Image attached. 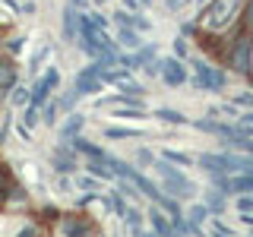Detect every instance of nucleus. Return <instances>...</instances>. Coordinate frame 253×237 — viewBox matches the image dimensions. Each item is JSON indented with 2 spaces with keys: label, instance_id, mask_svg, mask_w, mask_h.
Returning a JSON list of instances; mask_svg holds the SVG:
<instances>
[{
  "label": "nucleus",
  "instance_id": "f257e3e1",
  "mask_svg": "<svg viewBox=\"0 0 253 237\" xmlns=\"http://www.w3.org/2000/svg\"><path fill=\"white\" fill-rule=\"evenodd\" d=\"M155 174H158V180H162V190L168 196H174V199H190V196L196 193V184L184 171L174 168V161H168V158H158L155 161Z\"/></svg>",
  "mask_w": 253,
  "mask_h": 237
},
{
  "label": "nucleus",
  "instance_id": "f03ea898",
  "mask_svg": "<svg viewBox=\"0 0 253 237\" xmlns=\"http://www.w3.org/2000/svg\"><path fill=\"white\" fill-rule=\"evenodd\" d=\"M244 6H247V0H212L209 10L203 13L206 29H212V32L228 29L231 22H237L244 16Z\"/></svg>",
  "mask_w": 253,
  "mask_h": 237
},
{
  "label": "nucleus",
  "instance_id": "7ed1b4c3",
  "mask_svg": "<svg viewBox=\"0 0 253 237\" xmlns=\"http://www.w3.org/2000/svg\"><path fill=\"white\" fill-rule=\"evenodd\" d=\"M193 85L200 92H221L225 89V73H221L218 67H212V63H206L203 57L193 60Z\"/></svg>",
  "mask_w": 253,
  "mask_h": 237
},
{
  "label": "nucleus",
  "instance_id": "20e7f679",
  "mask_svg": "<svg viewBox=\"0 0 253 237\" xmlns=\"http://www.w3.org/2000/svg\"><path fill=\"white\" fill-rule=\"evenodd\" d=\"M250 54H253V35L250 32H244V35H237L231 47H228V63H231L234 73H250Z\"/></svg>",
  "mask_w": 253,
  "mask_h": 237
},
{
  "label": "nucleus",
  "instance_id": "39448f33",
  "mask_svg": "<svg viewBox=\"0 0 253 237\" xmlns=\"http://www.w3.org/2000/svg\"><path fill=\"white\" fill-rule=\"evenodd\" d=\"M57 82H60V70H57V67H47V73L35 79V85H32V98H29V101H32L35 108H44L47 101H51V92L57 89Z\"/></svg>",
  "mask_w": 253,
  "mask_h": 237
},
{
  "label": "nucleus",
  "instance_id": "423d86ee",
  "mask_svg": "<svg viewBox=\"0 0 253 237\" xmlns=\"http://www.w3.org/2000/svg\"><path fill=\"white\" fill-rule=\"evenodd\" d=\"M212 184L225 193H253V174H212Z\"/></svg>",
  "mask_w": 253,
  "mask_h": 237
},
{
  "label": "nucleus",
  "instance_id": "0eeeda50",
  "mask_svg": "<svg viewBox=\"0 0 253 237\" xmlns=\"http://www.w3.org/2000/svg\"><path fill=\"white\" fill-rule=\"evenodd\" d=\"M76 92L79 95H95V92H101V85H105V79H101V70H98V63H89V67H83L76 73Z\"/></svg>",
  "mask_w": 253,
  "mask_h": 237
},
{
  "label": "nucleus",
  "instance_id": "6e6552de",
  "mask_svg": "<svg viewBox=\"0 0 253 237\" xmlns=\"http://www.w3.org/2000/svg\"><path fill=\"white\" fill-rule=\"evenodd\" d=\"M158 76L165 79L168 85H184L187 82V67H184V60L180 57H165V60H158Z\"/></svg>",
  "mask_w": 253,
  "mask_h": 237
},
{
  "label": "nucleus",
  "instance_id": "1a4fd4ad",
  "mask_svg": "<svg viewBox=\"0 0 253 237\" xmlns=\"http://www.w3.org/2000/svg\"><path fill=\"white\" fill-rule=\"evenodd\" d=\"M193 126L196 130H203V133H212V136H218V139H234L237 136V126H231V123H221V120H206V117H200V120H193Z\"/></svg>",
  "mask_w": 253,
  "mask_h": 237
},
{
  "label": "nucleus",
  "instance_id": "9d476101",
  "mask_svg": "<svg viewBox=\"0 0 253 237\" xmlns=\"http://www.w3.org/2000/svg\"><path fill=\"white\" fill-rule=\"evenodd\" d=\"M57 231H60V237H89V234H92V225H89L85 218L67 215V218H60Z\"/></svg>",
  "mask_w": 253,
  "mask_h": 237
},
{
  "label": "nucleus",
  "instance_id": "9b49d317",
  "mask_svg": "<svg viewBox=\"0 0 253 237\" xmlns=\"http://www.w3.org/2000/svg\"><path fill=\"white\" fill-rule=\"evenodd\" d=\"M149 221H152V231H155L158 237H184L177 228H174V221H168V218L162 215V209H158V205H152V209H149Z\"/></svg>",
  "mask_w": 253,
  "mask_h": 237
},
{
  "label": "nucleus",
  "instance_id": "f8f14e48",
  "mask_svg": "<svg viewBox=\"0 0 253 237\" xmlns=\"http://www.w3.org/2000/svg\"><path fill=\"white\" fill-rule=\"evenodd\" d=\"M51 161H54V171L70 174V171L76 168V149H73V146H60L57 152L51 155Z\"/></svg>",
  "mask_w": 253,
  "mask_h": 237
},
{
  "label": "nucleus",
  "instance_id": "ddd939ff",
  "mask_svg": "<svg viewBox=\"0 0 253 237\" xmlns=\"http://www.w3.org/2000/svg\"><path fill=\"white\" fill-rule=\"evenodd\" d=\"M114 19H117V26H130V29H136V32H149V29H152V22H149L142 13H126V10H117V13H114Z\"/></svg>",
  "mask_w": 253,
  "mask_h": 237
},
{
  "label": "nucleus",
  "instance_id": "4468645a",
  "mask_svg": "<svg viewBox=\"0 0 253 237\" xmlns=\"http://www.w3.org/2000/svg\"><path fill=\"white\" fill-rule=\"evenodd\" d=\"M63 41H79V10L76 6L63 10Z\"/></svg>",
  "mask_w": 253,
  "mask_h": 237
},
{
  "label": "nucleus",
  "instance_id": "2eb2a0df",
  "mask_svg": "<svg viewBox=\"0 0 253 237\" xmlns=\"http://www.w3.org/2000/svg\"><path fill=\"white\" fill-rule=\"evenodd\" d=\"M83 123H85V117H83V114H70V120H67V123H63L60 130H57V133H60V139H63V142L76 139V133L83 130Z\"/></svg>",
  "mask_w": 253,
  "mask_h": 237
},
{
  "label": "nucleus",
  "instance_id": "dca6fc26",
  "mask_svg": "<svg viewBox=\"0 0 253 237\" xmlns=\"http://www.w3.org/2000/svg\"><path fill=\"white\" fill-rule=\"evenodd\" d=\"M117 38H121V44H124V47H133V51H139V47H142L139 32H136V29H130V26H121V29H117Z\"/></svg>",
  "mask_w": 253,
  "mask_h": 237
},
{
  "label": "nucleus",
  "instance_id": "f3484780",
  "mask_svg": "<svg viewBox=\"0 0 253 237\" xmlns=\"http://www.w3.org/2000/svg\"><path fill=\"white\" fill-rule=\"evenodd\" d=\"M13 85H16V67H13L10 60L0 57V92L13 89Z\"/></svg>",
  "mask_w": 253,
  "mask_h": 237
},
{
  "label": "nucleus",
  "instance_id": "a211bd4d",
  "mask_svg": "<svg viewBox=\"0 0 253 237\" xmlns=\"http://www.w3.org/2000/svg\"><path fill=\"white\" fill-rule=\"evenodd\" d=\"M146 114V108H136V105H114V117L121 120H139Z\"/></svg>",
  "mask_w": 253,
  "mask_h": 237
},
{
  "label": "nucleus",
  "instance_id": "6ab92c4d",
  "mask_svg": "<svg viewBox=\"0 0 253 237\" xmlns=\"http://www.w3.org/2000/svg\"><path fill=\"white\" fill-rule=\"evenodd\" d=\"M155 117H158V120H165V123H190V117H184V114H180V111H171V108H158L155 111Z\"/></svg>",
  "mask_w": 253,
  "mask_h": 237
},
{
  "label": "nucleus",
  "instance_id": "aec40b11",
  "mask_svg": "<svg viewBox=\"0 0 253 237\" xmlns=\"http://www.w3.org/2000/svg\"><path fill=\"white\" fill-rule=\"evenodd\" d=\"M105 136L108 139H139V130H124V126H105Z\"/></svg>",
  "mask_w": 253,
  "mask_h": 237
},
{
  "label": "nucleus",
  "instance_id": "412c9836",
  "mask_svg": "<svg viewBox=\"0 0 253 237\" xmlns=\"http://www.w3.org/2000/svg\"><path fill=\"white\" fill-rule=\"evenodd\" d=\"M228 149H237V152L253 155V136H234V139H228Z\"/></svg>",
  "mask_w": 253,
  "mask_h": 237
},
{
  "label": "nucleus",
  "instance_id": "4be33fe9",
  "mask_svg": "<svg viewBox=\"0 0 253 237\" xmlns=\"http://www.w3.org/2000/svg\"><path fill=\"white\" fill-rule=\"evenodd\" d=\"M206 215H209V205H206V202H200V205H193V209H190V221H193V228H200L203 225V221H206Z\"/></svg>",
  "mask_w": 253,
  "mask_h": 237
},
{
  "label": "nucleus",
  "instance_id": "5701e85b",
  "mask_svg": "<svg viewBox=\"0 0 253 237\" xmlns=\"http://www.w3.org/2000/svg\"><path fill=\"white\" fill-rule=\"evenodd\" d=\"M162 158H168V161H174V164H184V168H190V164H193V158H190V155H184V152H174V149H165Z\"/></svg>",
  "mask_w": 253,
  "mask_h": 237
},
{
  "label": "nucleus",
  "instance_id": "b1692460",
  "mask_svg": "<svg viewBox=\"0 0 253 237\" xmlns=\"http://www.w3.org/2000/svg\"><path fill=\"white\" fill-rule=\"evenodd\" d=\"M47 54H51V44H42V47H38V51L35 54H32V73H38V67H42V63H44V57H47Z\"/></svg>",
  "mask_w": 253,
  "mask_h": 237
},
{
  "label": "nucleus",
  "instance_id": "393cba45",
  "mask_svg": "<svg viewBox=\"0 0 253 237\" xmlns=\"http://www.w3.org/2000/svg\"><path fill=\"white\" fill-rule=\"evenodd\" d=\"M206 205H209V212H215V215L225 209V199H221L218 190H215V193H206Z\"/></svg>",
  "mask_w": 253,
  "mask_h": 237
},
{
  "label": "nucleus",
  "instance_id": "a878e982",
  "mask_svg": "<svg viewBox=\"0 0 253 237\" xmlns=\"http://www.w3.org/2000/svg\"><path fill=\"white\" fill-rule=\"evenodd\" d=\"M124 218H126V225H130V231H139V228H142V215H139V209H126V212H124Z\"/></svg>",
  "mask_w": 253,
  "mask_h": 237
},
{
  "label": "nucleus",
  "instance_id": "bb28decb",
  "mask_svg": "<svg viewBox=\"0 0 253 237\" xmlns=\"http://www.w3.org/2000/svg\"><path fill=\"white\" fill-rule=\"evenodd\" d=\"M57 111H60V105H57V98H54V101H47V105H44V123H57Z\"/></svg>",
  "mask_w": 253,
  "mask_h": 237
},
{
  "label": "nucleus",
  "instance_id": "cd10ccee",
  "mask_svg": "<svg viewBox=\"0 0 253 237\" xmlns=\"http://www.w3.org/2000/svg\"><path fill=\"white\" fill-rule=\"evenodd\" d=\"M22 123H26V126H35V123H38V108L32 105V101L26 105V114H22Z\"/></svg>",
  "mask_w": 253,
  "mask_h": 237
},
{
  "label": "nucleus",
  "instance_id": "c85d7f7f",
  "mask_svg": "<svg viewBox=\"0 0 253 237\" xmlns=\"http://www.w3.org/2000/svg\"><path fill=\"white\" fill-rule=\"evenodd\" d=\"M29 98H32L29 89H22V85H13V101H16V105H29Z\"/></svg>",
  "mask_w": 253,
  "mask_h": 237
},
{
  "label": "nucleus",
  "instance_id": "c756f323",
  "mask_svg": "<svg viewBox=\"0 0 253 237\" xmlns=\"http://www.w3.org/2000/svg\"><path fill=\"white\" fill-rule=\"evenodd\" d=\"M76 184H79V190H98V184H95L92 177H85V174H79V177H76Z\"/></svg>",
  "mask_w": 253,
  "mask_h": 237
},
{
  "label": "nucleus",
  "instance_id": "7c9ffc66",
  "mask_svg": "<svg viewBox=\"0 0 253 237\" xmlns=\"http://www.w3.org/2000/svg\"><path fill=\"white\" fill-rule=\"evenodd\" d=\"M237 212H253V196H241L237 199Z\"/></svg>",
  "mask_w": 253,
  "mask_h": 237
},
{
  "label": "nucleus",
  "instance_id": "2f4dec72",
  "mask_svg": "<svg viewBox=\"0 0 253 237\" xmlns=\"http://www.w3.org/2000/svg\"><path fill=\"white\" fill-rule=\"evenodd\" d=\"M174 57H180V60L187 57V44H184V38H177V41H174Z\"/></svg>",
  "mask_w": 253,
  "mask_h": 237
},
{
  "label": "nucleus",
  "instance_id": "473e14b6",
  "mask_svg": "<svg viewBox=\"0 0 253 237\" xmlns=\"http://www.w3.org/2000/svg\"><path fill=\"white\" fill-rule=\"evenodd\" d=\"M234 105H244V108H253V95L247 92V95H237L234 98Z\"/></svg>",
  "mask_w": 253,
  "mask_h": 237
},
{
  "label": "nucleus",
  "instance_id": "72a5a7b5",
  "mask_svg": "<svg viewBox=\"0 0 253 237\" xmlns=\"http://www.w3.org/2000/svg\"><path fill=\"white\" fill-rule=\"evenodd\" d=\"M92 22H95V26H98L101 32H108V19H105L101 13H92Z\"/></svg>",
  "mask_w": 253,
  "mask_h": 237
},
{
  "label": "nucleus",
  "instance_id": "f704fd0d",
  "mask_svg": "<svg viewBox=\"0 0 253 237\" xmlns=\"http://www.w3.org/2000/svg\"><path fill=\"white\" fill-rule=\"evenodd\" d=\"M16 237H38V228H35V225H26V228H22V231L16 234Z\"/></svg>",
  "mask_w": 253,
  "mask_h": 237
},
{
  "label": "nucleus",
  "instance_id": "c9c22d12",
  "mask_svg": "<svg viewBox=\"0 0 253 237\" xmlns=\"http://www.w3.org/2000/svg\"><path fill=\"white\" fill-rule=\"evenodd\" d=\"M237 120H241V123H253V108L247 111V114H241V117H237Z\"/></svg>",
  "mask_w": 253,
  "mask_h": 237
},
{
  "label": "nucleus",
  "instance_id": "e433bc0d",
  "mask_svg": "<svg viewBox=\"0 0 253 237\" xmlns=\"http://www.w3.org/2000/svg\"><path fill=\"white\" fill-rule=\"evenodd\" d=\"M70 6H76V10H85V6H89V0H70Z\"/></svg>",
  "mask_w": 253,
  "mask_h": 237
},
{
  "label": "nucleus",
  "instance_id": "4c0bfd02",
  "mask_svg": "<svg viewBox=\"0 0 253 237\" xmlns=\"http://www.w3.org/2000/svg\"><path fill=\"white\" fill-rule=\"evenodd\" d=\"M139 161H142V164H149V161H152V155H149L146 149H139Z\"/></svg>",
  "mask_w": 253,
  "mask_h": 237
},
{
  "label": "nucleus",
  "instance_id": "58836bf2",
  "mask_svg": "<svg viewBox=\"0 0 253 237\" xmlns=\"http://www.w3.org/2000/svg\"><path fill=\"white\" fill-rule=\"evenodd\" d=\"M19 47H22V38H13V41H10V51L16 54V51H19Z\"/></svg>",
  "mask_w": 253,
  "mask_h": 237
},
{
  "label": "nucleus",
  "instance_id": "ea45409f",
  "mask_svg": "<svg viewBox=\"0 0 253 237\" xmlns=\"http://www.w3.org/2000/svg\"><path fill=\"white\" fill-rule=\"evenodd\" d=\"M0 190H6V171L0 168Z\"/></svg>",
  "mask_w": 253,
  "mask_h": 237
},
{
  "label": "nucleus",
  "instance_id": "a19ab883",
  "mask_svg": "<svg viewBox=\"0 0 253 237\" xmlns=\"http://www.w3.org/2000/svg\"><path fill=\"white\" fill-rule=\"evenodd\" d=\"M124 3L130 6V10H136V6H139V0H124Z\"/></svg>",
  "mask_w": 253,
  "mask_h": 237
},
{
  "label": "nucleus",
  "instance_id": "79ce46f5",
  "mask_svg": "<svg viewBox=\"0 0 253 237\" xmlns=\"http://www.w3.org/2000/svg\"><path fill=\"white\" fill-rule=\"evenodd\" d=\"M6 202V190H0V205H3Z\"/></svg>",
  "mask_w": 253,
  "mask_h": 237
},
{
  "label": "nucleus",
  "instance_id": "37998d69",
  "mask_svg": "<svg viewBox=\"0 0 253 237\" xmlns=\"http://www.w3.org/2000/svg\"><path fill=\"white\" fill-rule=\"evenodd\" d=\"M92 3H95V6H105V3H108V0H92Z\"/></svg>",
  "mask_w": 253,
  "mask_h": 237
},
{
  "label": "nucleus",
  "instance_id": "c03bdc74",
  "mask_svg": "<svg viewBox=\"0 0 253 237\" xmlns=\"http://www.w3.org/2000/svg\"><path fill=\"white\" fill-rule=\"evenodd\" d=\"M180 3V0H168V6H171V10H174V6H177Z\"/></svg>",
  "mask_w": 253,
  "mask_h": 237
},
{
  "label": "nucleus",
  "instance_id": "a18cd8bd",
  "mask_svg": "<svg viewBox=\"0 0 253 237\" xmlns=\"http://www.w3.org/2000/svg\"><path fill=\"white\" fill-rule=\"evenodd\" d=\"M139 3H152V0H139Z\"/></svg>",
  "mask_w": 253,
  "mask_h": 237
},
{
  "label": "nucleus",
  "instance_id": "49530a36",
  "mask_svg": "<svg viewBox=\"0 0 253 237\" xmlns=\"http://www.w3.org/2000/svg\"><path fill=\"white\" fill-rule=\"evenodd\" d=\"M146 237H149V234H146ZM155 237H158V234H155Z\"/></svg>",
  "mask_w": 253,
  "mask_h": 237
}]
</instances>
